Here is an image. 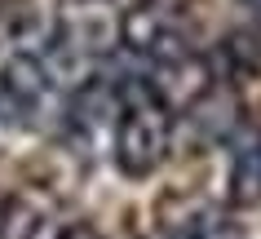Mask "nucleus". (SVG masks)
<instances>
[{
    "label": "nucleus",
    "mask_w": 261,
    "mask_h": 239,
    "mask_svg": "<svg viewBox=\"0 0 261 239\" xmlns=\"http://www.w3.org/2000/svg\"><path fill=\"white\" fill-rule=\"evenodd\" d=\"M173 146V107L160 98L151 80L120 85V115H115V164L124 177H151L168 160Z\"/></svg>",
    "instance_id": "f257e3e1"
},
{
    "label": "nucleus",
    "mask_w": 261,
    "mask_h": 239,
    "mask_svg": "<svg viewBox=\"0 0 261 239\" xmlns=\"http://www.w3.org/2000/svg\"><path fill=\"white\" fill-rule=\"evenodd\" d=\"M230 199L239 208H257L261 204V133L244 138V146L230 160Z\"/></svg>",
    "instance_id": "f03ea898"
},
{
    "label": "nucleus",
    "mask_w": 261,
    "mask_h": 239,
    "mask_svg": "<svg viewBox=\"0 0 261 239\" xmlns=\"http://www.w3.org/2000/svg\"><path fill=\"white\" fill-rule=\"evenodd\" d=\"M168 239H239V230L226 217H191L177 230H168Z\"/></svg>",
    "instance_id": "7ed1b4c3"
},
{
    "label": "nucleus",
    "mask_w": 261,
    "mask_h": 239,
    "mask_svg": "<svg viewBox=\"0 0 261 239\" xmlns=\"http://www.w3.org/2000/svg\"><path fill=\"white\" fill-rule=\"evenodd\" d=\"M58 239H102V235H97L89 222H75V226H67V230H62Z\"/></svg>",
    "instance_id": "20e7f679"
},
{
    "label": "nucleus",
    "mask_w": 261,
    "mask_h": 239,
    "mask_svg": "<svg viewBox=\"0 0 261 239\" xmlns=\"http://www.w3.org/2000/svg\"><path fill=\"white\" fill-rule=\"evenodd\" d=\"M0 120H5V124H18L14 107H9V93H5V80H0Z\"/></svg>",
    "instance_id": "39448f33"
},
{
    "label": "nucleus",
    "mask_w": 261,
    "mask_h": 239,
    "mask_svg": "<svg viewBox=\"0 0 261 239\" xmlns=\"http://www.w3.org/2000/svg\"><path fill=\"white\" fill-rule=\"evenodd\" d=\"M0 226H5V222H0Z\"/></svg>",
    "instance_id": "423d86ee"
}]
</instances>
